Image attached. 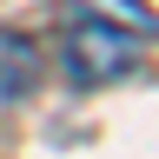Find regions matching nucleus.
<instances>
[{
	"label": "nucleus",
	"instance_id": "1",
	"mask_svg": "<svg viewBox=\"0 0 159 159\" xmlns=\"http://www.w3.org/2000/svg\"><path fill=\"white\" fill-rule=\"evenodd\" d=\"M133 60H139V40L126 27H113V20L80 13L66 27V73H73V86H113V80L133 73Z\"/></svg>",
	"mask_w": 159,
	"mask_h": 159
},
{
	"label": "nucleus",
	"instance_id": "2",
	"mask_svg": "<svg viewBox=\"0 0 159 159\" xmlns=\"http://www.w3.org/2000/svg\"><path fill=\"white\" fill-rule=\"evenodd\" d=\"M33 80H40V53H33V40L7 27V33H0V99H27Z\"/></svg>",
	"mask_w": 159,
	"mask_h": 159
},
{
	"label": "nucleus",
	"instance_id": "3",
	"mask_svg": "<svg viewBox=\"0 0 159 159\" xmlns=\"http://www.w3.org/2000/svg\"><path fill=\"white\" fill-rule=\"evenodd\" d=\"M86 13L113 20V27H126L133 40H152V33H159V13L146 7V0H86Z\"/></svg>",
	"mask_w": 159,
	"mask_h": 159
}]
</instances>
